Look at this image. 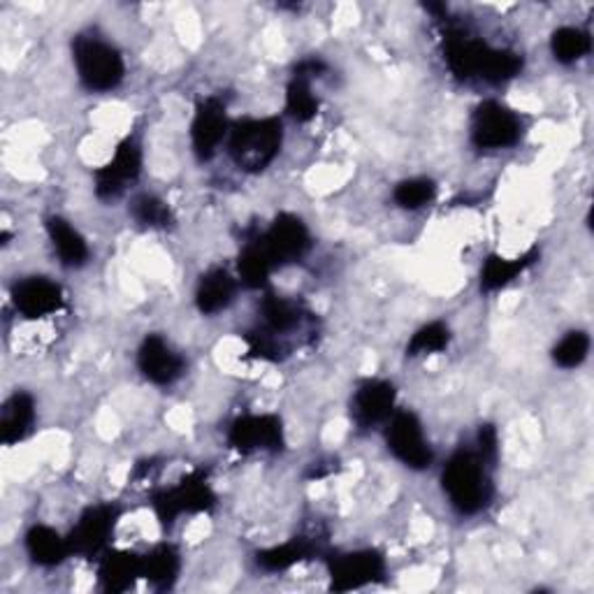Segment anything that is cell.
<instances>
[{
    "label": "cell",
    "mask_w": 594,
    "mask_h": 594,
    "mask_svg": "<svg viewBox=\"0 0 594 594\" xmlns=\"http://www.w3.org/2000/svg\"><path fill=\"white\" fill-rule=\"evenodd\" d=\"M444 59L458 80H483L502 84L522 70V56L511 50H492L483 40L448 29L444 35Z\"/></svg>",
    "instance_id": "1"
},
{
    "label": "cell",
    "mask_w": 594,
    "mask_h": 594,
    "mask_svg": "<svg viewBox=\"0 0 594 594\" xmlns=\"http://www.w3.org/2000/svg\"><path fill=\"white\" fill-rule=\"evenodd\" d=\"M488 462L473 450H458L441 471V486L450 504L462 515H477L492 502V481Z\"/></svg>",
    "instance_id": "2"
},
{
    "label": "cell",
    "mask_w": 594,
    "mask_h": 594,
    "mask_svg": "<svg viewBox=\"0 0 594 594\" xmlns=\"http://www.w3.org/2000/svg\"><path fill=\"white\" fill-rule=\"evenodd\" d=\"M283 124L277 116L244 118L228 133V154L244 173H263L281 152Z\"/></svg>",
    "instance_id": "3"
},
{
    "label": "cell",
    "mask_w": 594,
    "mask_h": 594,
    "mask_svg": "<svg viewBox=\"0 0 594 594\" xmlns=\"http://www.w3.org/2000/svg\"><path fill=\"white\" fill-rule=\"evenodd\" d=\"M77 75L88 91L105 93L124 82L126 63L122 52L98 35H77L73 42Z\"/></svg>",
    "instance_id": "4"
},
{
    "label": "cell",
    "mask_w": 594,
    "mask_h": 594,
    "mask_svg": "<svg viewBox=\"0 0 594 594\" xmlns=\"http://www.w3.org/2000/svg\"><path fill=\"white\" fill-rule=\"evenodd\" d=\"M217 504V494L207 483V471H194L184 477L177 486L158 490L154 494V511L165 528L184 513H205Z\"/></svg>",
    "instance_id": "5"
},
{
    "label": "cell",
    "mask_w": 594,
    "mask_h": 594,
    "mask_svg": "<svg viewBox=\"0 0 594 594\" xmlns=\"http://www.w3.org/2000/svg\"><path fill=\"white\" fill-rule=\"evenodd\" d=\"M522 137L520 116L497 101H483L471 116V142L477 149H509Z\"/></svg>",
    "instance_id": "6"
},
{
    "label": "cell",
    "mask_w": 594,
    "mask_h": 594,
    "mask_svg": "<svg viewBox=\"0 0 594 594\" xmlns=\"http://www.w3.org/2000/svg\"><path fill=\"white\" fill-rule=\"evenodd\" d=\"M258 240L272 260L274 270L300 263L309 249H312V235H309L306 226L295 213H279Z\"/></svg>",
    "instance_id": "7"
},
{
    "label": "cell",
    "mask_w": 594,
    "mask_h": 594,
    "mask_svg": "<svg viewBox=\"0 0 594 594\" xmlns=\"http://www.w3.org/2000/svg\"><path fill=\"white\" fill-rule=\"evenodd\" d=\"M386 444L390 454L409 469H427L435 460L423 425L411 411H395L386 423Z\"/></svg>",
    "instance_id": "8"
},
{
    "label": "cell",
    "mask_w": 594,
    "mask_h": 594,
    "mask_svg": "<svg viewBox=\"0 0 594 594\" xmlns=\"http://www.w3.org/2000/svg\"><path fill=\"white\" fill-rule=\"evenodd\" d=\"M118 515H122V509L116 504L88 507L80 515L73 532L67 534L70 553L80 557H98L101 553H105L118 522Z\"/></svg>",
    "instance_id": "9"
},
{
    "label": "cell",
    "mask_w": 594,
    "mask_h": 594,
    "mask_svg": "<svg viewBox=\"0 0 594 594\" xmlns=\"http://www.w3.org/2000/svg\"><path fill=\"white\" fill-rule=\"evenodd\" d=\"M386 560L376 551H353L330 560V579L332 590L348 592L361 590L369 583L384 581Z\"/></svg>",
    "instance_id": "10"
},
{
    "label": "cell",
    "mask_w": 594,
    "mask_h": 594,
    "mask_svg": "<svg viewBox=\"0 0 594 594\" xmlns=\"http://www.w3.org/2000/svg\"><path fill=\"white\" fill-rule=\"evenodd\" d=\"M395 397L397 390L390 382L384 378H365V382L355 388L351 399V418L361 427V430H372V427L388 423L395 414Z\"/></svg>",
    "instance_id": "11"
},
{
    "label": "cell",
    "mask_w": 594,
    "mask_h": 594,
    "mask_svg": "<svg viewBox=\"0 0 594 594\" xmlns=\"http://www.w3.org/2000/svg\"><path fill=\"white\" fill-rule=\"evenodd\" d=\"M142 173V147L135 137H126L116 147L112 160L96 173V196L101 200H114L126 191Z\"/></svg>",
    "instance_id": "12"
},
{
    "label": "cell",
    "mask_w": 594,
    "mask_h": 594,
    "mask_svg": "<svg viewBox=\"0 0 594 594\" xmlns=\"http://www.w3.org/2000/svg\"><path fill=\"white\" fill-rule=\"evenodd\" d=\"M228 444L240 450V454H253V450H270L279 454L283 448V425L281 418L260 414V416H242L230 425Z\"/></svg>",
    "instance_id": "13"
},
{
    "label": "cell",
    "mask_w": 594,
    "mask_h": 594,
    "mask_svg": "<svg viewBox=\"0 0 594 594\" xmlns=\"http://www.w3.org/2000/svg\"><path fill=\"white\" fill-rule=\"evenodd\" d=\"M228 112L226 103L217 96H209L198 103L196 116L191 124V139H194V152L198 154L200 160H209L217 149L221 147V142L228 137Z\"/></svg>",
    "instance_id": "14"
},
{
    "label": "cell",
    "mask_w": 594,
    "mask_h": 594,
    "mask_svg": "<svg viewBox=\"0 0 594 594\" xmlns=\"http://www.w3.org/2000/svg\"><path fill=\"white\" fill-rule=\"evenodd\" d=\"M137 367L147 382L173 386L184 374V358L160 335H147L137 351Z\"/></svg>",
    "instance_id": "15"
},
{
    "label": "cell",
    "mask_w": 594,
    "mask_h": 594,
    "mask_svg": "<svg viewBox=\"0 0 594 594\" xmlns=\"http://www.w3.org/2000/svg\"><path fill=\"white\" fill-rule=\"evenodd\" d=\"M63 289L44 277H29L12 289V302L17 312L27 319H44L61 312Z\"/></svg>",
    "instance_id": "16"
},
{
    "label": "cell",
    "mask_w": 594,
    "mask_h": 594,
    "mask_svg": "<svg viewBox=\"0 0 594 594\" xmlns=\"http://www.w3.org/2000/svg\"><path fill=\"white\" fill-rule=\"evenodd\" d=\"M309 316L312 314L306 312L304 304L291 298L268 293L263 302H260V319H263V325L260 327L268 330L277 340L281 335H289V332H295L298 327H302Z\"/></svg>",
    "instance_id": "17"
},
{
    "label": "cell",
    "mask_w": 594,
    "mask_h": 594,
    "mask_svg": "<svg viewBox=\"0 0 594 594\" xmlns=\"http://www.w3.org/2000/svg\"><path fill=\"white\" fill-rule=\"evenodd\" d=\"M321 553V539L316 536H295L286 543L274 545V549L260 551L256 555V562L260 569H265V572H286V569L312 560L314 555Z\"/></svg>",
    "instance_id": "18"
},
{
    "label": "cell",
    "mask_w": 594,
    "mask_h": 594,
    "mask_svg": "<svg viewBox=\"0 0 594 594\" xmlns=\"http://www.w3.org/2000/svg\"><path fill=\"white\" fill-rule=\"evenodd\" d=\"M235 295H237V279L223 268H213L200 277L196 304L202 314L211 316L228 309Z\"/></svg>",
    "instance_id": "19"
},
{
    "label": "cell",
    "mask_w": 594,
    "mask_h": 594,
    "mask_svg": "<svg viewBox=\"0 0 594 594\" xmlns=\"http://www.w3.org/2000/svg\"><path fill=\"white\" fill-rule=\"evenodd\" d=\"M35 423V402L29 393H14L0 411V439L6 446H12L21 439H27Z\"/></svg>",
    "instance_id": "20"
},
{
    "label": "cell",
    "mask_w": 594,
    "mask_h": 594,
    "mask_svg": "<svg viewBox=\"0 0 594 594\" xmlns=\"http://www.w3.org/2000/svg\"><path fill=\"white\" fill-rule=\"evenodd\" d=\"M142 576V557L128 551H112L105 553L98 566L101 587L105 592H126Z\"/></svg>",
    "instance_id": "21"
},
{
    "label": "cell",
    "mask_w": 594,
    "mask_h": 594,
    "mask_svg": "<svg viewBox=\"0 0 594 594\" xmlns=\"http://www.w3.org/2000/svg\"><path fill=\"white\" fill-rule=\"evenodd\" d=\"M539 260V251L532 249L518 258H504V256H490L481 270V291L492 293L509 286V283L532 268Z\"/></svg>",
    "instance_id": "22"
},
{
    "label": "cell",
    "mask_w": 594,
    "mask_h": 594,
    "mask_svg": "<svg viewBox=\"0 0 594 594\" xmlns=\"http://www.w3.org/2000/svg\"><path fill=\"white\" fill-rule=\"evenodd\" d=\"M46 232H50V240L65 268H82L86 263L91 251L80 230L61 217H52L46 219Z\"/></svg>",
    "instance_id": "23"
},
{
    "label": "cell",
    "mask_w": 594,
    "mask_h": 594,
    "mask_svg": "<svg viewBox=\"0 0 594 594\" xmlns=\"http://www.w3.org/2000/svg\"><path fill=\"white\" fill-rule=\"evenodd\" d=\"M179 569H181L179 553L170 543L156 545V549L147 557H142V576H145L149 581V585L158 592L170 590L175 585V581L179 576Z\"/></svg>",
    "instance_id": "24"
},
{
    "label": "cell",
    "mask_w": 594,
    "mask_h": 594,
    "mask_svg": "<svg viewBox=\"0 0 594 594\" xmlns=\"http://www.w3.org/2000/svg\"><path fill=\"white\" fill-rule=\"evenodd\" d=\"M27 551L31 560L40 566H56L65 562L70 553L67 539H63L56 530L46 528V525H35L27 534Z\"/></svg>",
    "instance_id": "25"
},
{
    "label": "cell",
    "mask_w": 594,
    "mask_h": 594,
    "mask_svg": "<svg viewBox=\"0 0 594 594\" xmlns=\"http://www.w3.org/2000/svg\"><path fill=\"white\" fill-rule=\"evenodd\" d=\"M237 270H240V279L247 289L260 291V289L268 286L274 265H272V260L268 258L265 249L260 247L258 237L244 244L240 260H237Z\"/></svg>",
    "instance_id": "26"
},
{
    "label": "cell",
    "mask_w": 594,
    "mask_h": 594,
    "mask_svg": "<svg viewBox=\"0 0 594 594\" xmlns=\"http://www.w3.org/2000/svg\"><path fill=\"white\" fill-rule=\"evenodd\" d=\"M551 50L560 63H576L590 54L592 40H590V33L581 29L562 27L551 38Z\"/></svg>",
    "instance_id": "27"
},
{
    "label": "cell",
    "mask_w": 594,
    "mask_h": 594,
    "mask_svg": "<svg viewBox=\"0 0 594 594\" xmlns=\"http://www.w3.org/2000/svg\"><path fill=\"white\" fill-rule=\"evenodd\" d=\"M319 96L312 88V82L302 80V77H293L289 88H286V110L289 114L300 124L312 122V118L319 114Z\"/></svg>",
    "instance_id": "28"
},
{
    "label": "cell",
    "mask_w": 594,
    "mask_h": 594,
    "mask_svg": "<svg viewBox=\"0 0 594 594\" xmlns=\"http://www.w3.org/2000/svg\"><path fill=\"white\" fill-rule=\"evenodd\" d=\"M450 344V330L446 323L435 321L423 325L416 335L411 337L409 346H407V355L411 358H418V355H433V353H441L446 351Z\"/></svg>",
    "instance_id": "29"
},
{
    "label": "cell",
    "mask_w": 594,
    "mask_h": 594,
    "mask_svg": "<svg viewBox=\"0 0 594 594\" xmlns=\"http://www.w3.org/2000/svg\"><path fill=\"white\" fill-rule=\"evenodd\" d=\"M437 196V184L427 177H416V179H404L395 186V202L402 209H420L427 202H433Z\"/></svg>",
    "instance_id": "30"
},
{
    "label": "cell",
    "mask_w": 594,
    "mask_h": 594,
    "mask_svg": "<svg viewBox=\"0 0 594 594\" xmlns=\"http://www.w3.org/2000/svg\"><path fill=\"white\" fill-rule=\"evenodd\" d=\"M131 217L145 228H168L173 226V211L156 196H137L131 205Z\"/></svg>",
    "instance_id": "31"
},
{
    "label": "cell",
    "mask_w": 594,
    "mask_h": 594,
    "mask_svg": "<svg viewBox=\"0 0 594 594\" xmlns=\"http://www.w3.org/2000/svg\"><path fill=\"white\" fill-rule=\"evenodd\" d=\"M587 353H590V337L583 330H572L566 332L553 348V361L564 369H574L585 363Z\"/></svg>",
    "instance_id": "32"
},
{
    "label": "cell",
    "mask_w": 594,
    "mask_h": 594,
    "mask_svg": "<svg viewBox=\"0 0 594 594\" xmlns=\"http://www.w3.org/2000/svg\"><path fill=\"white\" fill-rule=\"evenodd\" d=\"M499 446V437H497V430L492 425H481L479 430V450L477 454L492 467V462L497 460V448Z\"/></svg>",
    "instance_id": "33"
},
{
    "label": "cell",
    "mask_w": 594,
    "mask_h": 594,
    "mask_svg": "<svg viewBox=\"0 0 594 594\" xmlns=\"http://www.w3.org/2000/svg\"><path fill=\"white\" fill-rule=\"evenodd\" d=\"M327 73V63L316 59V56H309V59H302L295 70H293V77H302V80H316V77H323Z\"/></svg>",
    "instance_id": "34"
}]
</instances>
